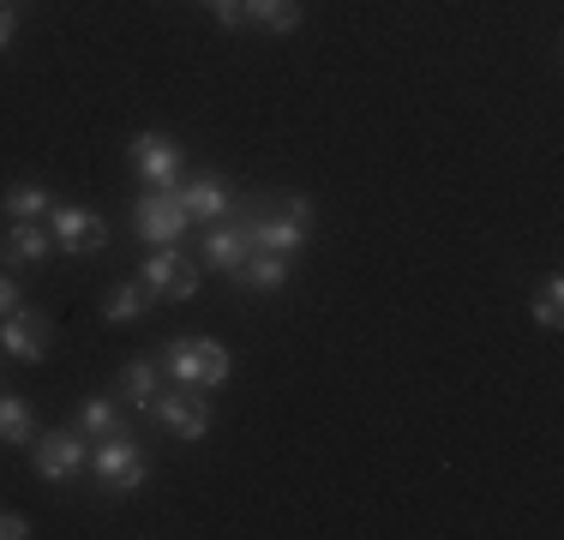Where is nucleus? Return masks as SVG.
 Masks as SVG:
<instances>
[{
    "instance_id": "obj_5",
    "label": "nucleus",
    "mask_w": 564,
    "mask_h": 540,
    "mask_svg": "<svg viewBox=\"0 0 564 540\" xmlns=\"http://www.w3.org/2000/svg\"><path fill=\"white\" fill-rule=\"evenodd\" d=\"M132 277L151 289L156 306H193L198 294H205V264H198L186 247H151V252H139Z\"/></svg>"
},
{
    "instance_id": "obj_17",
    "label": "nucleus",
    "mask_w": 564,
    "mask_h": 540,
    "mask_svg": "<svg viewBox=\"0 0 564 540\" xmlns=\"http://www.w3.org/2000/svg\"><path fill=\"white\" fill-rule=\"evenodd\" d=\"M73 426L85 432L90 444H97V439H115V432H127V426H132V409L115 397V390H109V397H85V402L73 409Z\"/></svg>"
},
{
    "instance_id": "obj_20",
    "label": "nucleus",
    "mask_w": 564,
    "mask_h": 540,
    "mask_svg": "<svg viewBox=\"0 0 564 540\" xmlns=\"http://www.w3.org/2000/svg\"><path fill=\"white\" fill-rule=\"evenodd\" d=\"M144 313H156V301H151V289H144L139 277L109 282V294H102V324H139Z\"/></svg>"
},
{
    "instance_id": "obj_7",
    "label": "nucleus",
    "mask_w": 564,
    "mask_h": 540,
    "mask_svg": "<svg viewBox=\"0 0 564 540\" xmlns=\"http://www.w3.org/2000/svg\"><path fill=\"white\" fill-rule=\"evenodd\" d=\"M31 475L43 480V486H55V493H66L73 480H85V463H90V439L78 432L73 421H61V426H43L31 439Z\"/></svg>"
},
{
    "instance_id": "obj_25",
    "label": "nucleus",
    "mask_w": 564,
    "mask_h": 540,
    "mask_svg": "<svg viewBox=\"0 0 564 540\" xmlns=\"http://www.w3.org/2000/svg\"><path fill=\"white\" fill-rule=\"evenodd\" d=\"M198 7H205V12H217V7H228V0H198Z\"/></svg>"
},
{
    "instance_id": "obj_12",
    "label": "nucleus",
    "mask_w": 564,
    "mask_h": 540,
    "mask_svg": "<svg viewBox=\"0 0 564 540\" xmlns=\"http://www.w3.org/2000/svg\"><path fill=\"white\" fill-rule=\"evenodd\" d=\"M247 252H252V235L235 223V216H223V223H205V235L193 240V259L210 270V277H223V282H235V270L247 264Z\"/></svg>"
},
{
    "instance_id": "obj_23",
    "label": "nucleus",
    "mask_w": 564,
    "mask_h": 540,
    "mask_svg": "<svg viewBox=\"0 0 564 540\" xmlns=\"http://www.w3.org/2000/svg\"><path fill=\"white\" fill-rule=\"evenodd\" d=\"M19 306H24V282H19V270H7V264H0V318H7V313H19Z\"/></svg>"
},
{
    "instance_id": "obj_18",
    "label": "nucleus",
    "mask_w": 564,
    "mask_h": 540,
    "mask_svg": "<svg viewBox=\"0 0 564 540\" xmlns=\"http://www.w3.org/2000/svg\"><path fill=\"white\" fill-rule=\"evenodd\" d=\"M48 205H55V186L48 181H12V186H0V216L7 223H48Z\"/></svg>"
},
{
    "instance_id": "obj_14",
    "label": "nucleus",
    "mask_w": 564,
    "mask_h": 540,
    "mask_svg": "<svg viewBox=\"0 0 564 540\" xmlns=\"http://www.w3.org/2000/svg\"><path fill=\"white\" fill-rule=\"evenodd\" d=\"M235 289L259 294V301H271V294H289L294 289V259H282V252H247V264L235 270Z\"/></svg>"
},
{
    "instance_id": "obj_9",
    "label": "nucleus",
    "mask_w": 564,
    "mask_h": 540,
    "mask_svg": "<svg viewBox=\"0 0 564 540\" xmlns=\"http://www.w3.org/2000/svg\"><path fill=\"white\" fill-rule=\"evenodd\" d=\"M55 318H48V306H31L24 301L19 313L0 318V355L19 360V367H43L48 355H55Z\"/></svg>"
},
{
    "instance_id": "obj_19",
    "label": "nucleus",
    "mask_w": 564,
    "mask_h": 540,
    "mask_svg": "<svg viewBox=\"0 0 564 540\" xmlns=\"http://www.w3.org/2000/svg\"><path fill=\"white\" fill-rule=\"evenodd\" d=\"M36 432H43V414L31 409V397L0 390V444H7V451H31Z\"/></svg>"
},
{
    "instance_id": "obj_21",
    "label": "nucleus",
    "mask_w": 564,
    "mask_h": 540,
    "mask_svg": "<svg viewBox=\"0 0 564 540\" xmlns=\"http://www.w3.org/2000/svg\"><path fill=\"white\" fill-rule=\"evenodd\" d=\"M529 318L541 324V331H558V324H564V277H558V270H546V277L534 282Z\"/></svg>"
},
{
    "instance_id": "obj_3",
    "label": "nucleus",
    "mask_w": 564,
    "mask_h": 540,
    "mask_svg": "<svg viewBox=\"0 0 564 540\" xmlns=\"http://www.w3.org/2000/svg\"><path fill=\"white\" fill-rule=\"evenodd\" d=\"M156 367H163L169 385H193V390H217L235 378V355H228V343L217 336H169L163 348H156Z\"/></svg>"
},
{
    "instance_id": "obj_16",
    "label": "nucleus",
    "mask_w": 564,
    "mask_h": 540,
    "mask_svg": "<svg viewBox=\"0 0 564 540\" xmlns=\"http://www.w3.org/2000/svg\"><path fill=\"white\" fill-rule=\"evenodd\" d=\"M306 24V0H240V31L294 36Z\"/></svg>"
},
{
    "instance_id": "obj_8",
    "label": "nucleus",
    "mask_w": 564,
    "mask_h": 540,
    "mask_svg": "<svg viewBox=\"0 0 564 540\" xmlns=\"http://www.w3.org/2000/svg\"><path fill=\"white\" fill-rule=\"evenodd\" d=\"M48 235H55V252L61 259H102L109 252V216L90 210V205H73V198H55L48 205Z\"/></svg>"
},
{
    "instance_id": "obj_10",
    "label": "nucleus",
    "mask_w": 564,
    "mask_h": 540,
    "mask_svg": "<svg viewBox=\"0 0 564 540\" xmlns=\"http://www.w3.org/2000/svg\"><path fill=\"white\" fill-rule=\"evenodd\" d=\"M127 228L144 247H181V240L193 235V216H186V205L174 193H139L127 210Z\"/></svg>"
},
{
    "instance_id": "obj_15",
    "label": "nucleus",
    "mask_w": 564,
    "mask_h": 540,
    "mask_svg": "<svg viewBox=\"0 0 564 540\" xmlns=\"http://www.w3.org/2000/svg\"><path fill=\"white\" fill-rule=\"evenodd\" d=\"M163 385L169 378H163V367H156V355H132V360H120V372H115V397L127 402L139 421H144V409H151V397Z\"/></svg>"
},
{
    "instance_id": "obj_22",
    "label": "nucleus",
    "mask_w": 564,
    "mask_h": 540,
    "mask_svg": "<svg viewBox=\"0 0 564 540\" xmlns=\"http://www.w3.org/2000/svg\"><path fill=\"white\" fill-rule=\"evenodd\" d=\"M19 31H24V7L19 0H0V54L19 43Z\"/></svg>"
},
{
    "instance_id": "obj_4",
    "label": "nucleus",
    "mask_w": 564,
    "mask_h": 540,
    "mask_svg": "<svg viewBox=\"0 0 564 540\" xmlns=\"http://www.w3.org/2000/svg\"><path fill=\"white\" fill-rule=\"evenodd\" d=\"M186 144L174 139L163 127H139L127 139V174L139 181V193H174V186L186 181Z\"/></svg>"
},
{
    "instance_id": "obj_13",
    "label": "nucleus",
    "mask_w": 564,
    "mask_h": 540,
    "mask_svg": "<svg viewBox=\"0 0 564 540\" xmlns=\"http://www.w3.org/2000/svg\"><path fill=\"white\" fill-rule=\"evenodd\" d=\"M55 259V235L48 223H7L0 228V264L7 270H36Z\"/></svg>"
},
{
    "instance_id": "obj_6",
    "label": "nucleus",
    "mask_w": 564,
    "mask_h": 540,
    "mask_svg": "<svg viewBox=\"0 0 564 540\" xmlns=\"http://www.w3.org/2000/svg\"><path fill=\"white\" fill-rule=\"evenodd\" d=\"M144 421H151L156 432H169V439H181V444H205L210 426H217V402H210V390L163 385L151 397V409H144Z\"/></svg>"
},
{
    "instance_id": "obj_24",
    "label": "nucleus",
    "mask_w": 564,
    "mask_h": 540,
    "mask_svg": "<svg viewBox=\"0 0 564 540\" xmlns=\"http://www.w3.org/2000/svg\"><path fill=\"white\" fill-rule=\"evenodd\" d=\"M36 529H31V517L24 510H0V540H31Z\"/></svg>"
},
{
    "instance_id": "obj_1",
    "label": "nucleus",
    "mask_w": 564,
    "mask_h": 540,
    "mask_svg": "<svg viewBox=\"0 0 564 540\" xmlns=\"http://www.w3.org/2000/svg\"><path fill=\"white\" fill-rule=\"evenodd\" d=\"M235 216L240 228L252 235V247L259 252H282V259H301L306 240H313V223H318V205L313 193H282V186H247V193H235Z\"/></svg>"
},
{
    "instance_id": "obj_2",
    "label": "nucleus",
    "mask_w": 564,
    "mask_h": 540,
    "mask_svg": "<svg viewBox=\"0 0 564 540\" xmlns=\"http://www.w3.org/2000/svg\"><path fill=\"white\" fill-rule=\"evenodd\" d=\"M85 475H90V493L97 498H139L144 486H151L156 475V456H151V444L139 439V432H115V439H97L90 444V463H85Z\"/></svg>"
},
{
    "instance_id": "obj_11",
    "label": "nucleus",
    "mask_w": 564,
    "mask_h": 540,
    "mask_svg": "<svg viewBox=\"0 0 564 540\" xmlns=\"http://www.w3.org/2000/svg\"><path fill=\"white\" fill-rule=\"evenodd\" d=\"M235 193H240V186L228 181L217 162H205V169H186V181L174 186V198L186 205V216H193L198 228H205V223H223V216L235 210Z\"/></svg>"
},
{
    "instance_id": "obj_26",
    "label": "nucleus",
    "mask_w": 564,
    "mask_h": 540,
    "mask_svg": "<svg viewBox=\"0 0 564 540\" xmlns=\"http://www.w3.org/2000/svg\"><path fill=\"white\" fill-rule=\"evenodd\" d=\"M19 7H24V0H19Z\"/></svg>"
}]
</instances>
